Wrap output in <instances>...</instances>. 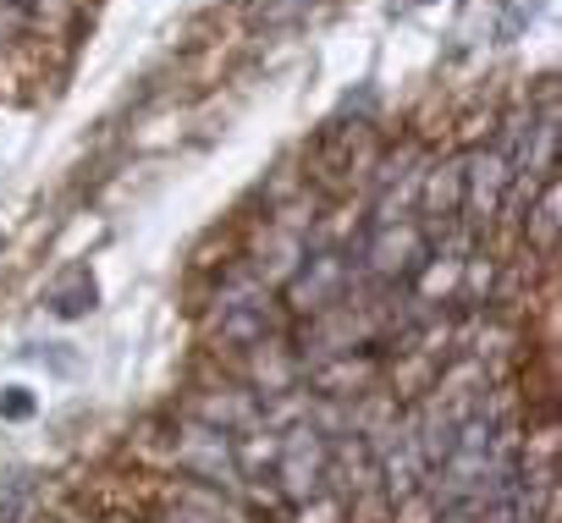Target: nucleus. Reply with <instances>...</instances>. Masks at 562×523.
Here are the masks:
<instances>
[{"instance_id": "obj_1", "label": "nucleus", "mask_w": 562, "mask_h": 523, "mask_svg": "<svg viewBox=\"0 0 562 523\" xmlns=\"http://www.w3.org/2000/svg\"><path fill=\"white\" fill-rule=\"evenodd\" d=\"M29 408H34V402H29V397H23V391H12V397H7V413H12V419H23V413H29Z\"/></svg>"}]
</instances>
